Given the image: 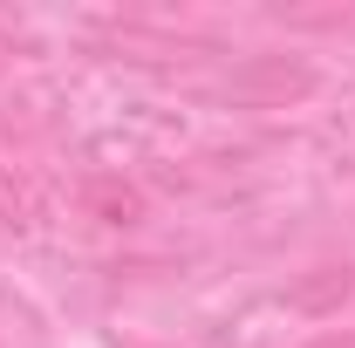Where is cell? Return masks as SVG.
<instances>
[{
    "instance_id": "obj_3",
    "label": "cell",
    "mask_w": 355,
    "mask_h": 348,
    "mask_svg": "<svg viewBox=\"0 0 355 348\" xmlns=\"http://www.w3.org/2000/svg\"><path fill=\"white\" fill-rule=\"evenodd\" d=\"M355 294V266L342 260V266H314L308 280H294L287 287V301L301 307V314H335V307Z\"/></svg>"
},
{
    "instance_id": "obj_1",
    "label": "cell",
    "mask_w": 355,
    "mask_h": 348,
    "mask_svg": "<svg viewBox=\"0 0 355 348\" xmlns=\"http://www.w3.org/2000/svg\"><path fill=\"white\" fill-rule=\"evenodd\" d=\"M225 96L246 103V110H287V103L314 96V69L301 62V55H253L246 69H232Z\"/></svg>"
},
{
    "instance_id": "obj_4",
    "label": "cell",
    "mask_w": 355,
    "mask_h": 348,
    "mask_svg": "<svg viewBox=\"0 0 355 348\" xmlns=\"http://www.w3.org/2000/svg\"><path fill=\"white\" fill-rule=\"evenodd\" d=\"M308 348H355V335H321V342H308Z\"/></svg>"
},
{
    "instance_id": "obj_2",
    "label": "cell",
    "mask_w": 355,
    "mask_h": 348,
    "mask_svg": "<svg viewBox=\"0 0 355 348\" xmlns=\"http://www.w3.org/2000/svg\"><path fill=\"white\" fill-rule=\"evenodd\" d=\"M83 212L96 225H137L144 218V191L123 184V177H89L83 184Z\"/></svg>"
}]
</instances>
